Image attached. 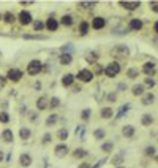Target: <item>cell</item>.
I'll list each match as a JSON object with an SVG mask.
<instances>
[{"label": "cell", "mask_w": 158, "mask_h": 168, "mask_svg": "<svg viewBox=\"0 0 158 168\" xmlns=\"http://www.w3.org/2000/svg\"><path fill=\"white\" fill-rule=\"evenodd\" d=\"M41 72H43V64L40 62L38 59L29 62V65H27V73L30 76H36L38 73H41Z\"/></svg>", "instance_id": "1"}, {"label": "cell", "mask_w": 158, "mask_h": 168, "mask_svg": "<svg viewBox=\"0 0 158 168\" xmlns=\"http://www.w3.org/2000/svg\"><path fill=\"white\" fill-rule=\"evenodd\" d=\"M118 73H120V64L118 62H111L109 65L104 67V75L108 78H115Z\"/></svg>", "instance_id": "2"}, {"label": "cell", "mask_w": 158, "mask_h": 168, "mask_svg": "<svg viewBox=\"0 0 158 168\" xmlns=\"http://www.w3.org/2000/svg\"><path fill=\"white\" fill-rule=\"evenodd\" d=\"M76 79L82 81V82H90L94 79V72H90L87 68H82V70H79V73L76 75Z\"/></svg>", "instance_id": "3"}, {"label": "cell", "mask_w": 158, "mask_h": 168, "mask_svg": "<svg viewBox=\"0 0 158 168\" xmlns=\"http://www.w3.org/2000/svg\"><path fill=\"white\" fill-rule=\"evenodd\" d=\"M6 79H10L13 82H18V81L22 79V72L19 68H10L8 73H6Z\"/></svg>", "instance_id": "4"}, {"label": "cell", "mask_w": 158, "mask_h": 168, "mask_svg": "<svg viewBox=\"0 0 158 168\" xmlns=\"http://www.w3.org/2000/svg\"><path fill=\"white\" fill-rule=\"evenodd\" d=\"M18 19H19V22H21L22 25H29V24H32V15H30L29 11H25V10H22V11L19 13Z\"/></svg>", "instance_id": "5"}, {"label": "cell", "mask_w": 158, "mask_h": 168, "mask_svg": "<svg viewBox=\"0 0 158 168\" xmlns=\"http://www.w3.org/2000/svg\"><path fill=\"white\" fill-rule=\"evenodd\" d=\"M141 72L146 73V75H155L156 73V65H155V62H146V64L142 65Z\"/></svg>", "instance_id": "6"}, {"label": "cell", "mask_w": 158, "mask_h": 168, "mask_svg": "<svg viewBox=\"0 0 158 168\" xmlns=\"http://www.w3.org/2000/svg\"><path fill=\"white\" fill-rule=\"evenodd\" d=\"M44 27L49 30V32H56L57 29H59V21L56 19V18H49L48 21H46V24H44Z\"/></svg>", "instance_id": "7"}, {"label": "cell", "mask_w": 158, "mask_h": 168, "mask_svg": "<svg viewBox=\"0 0 158 168\" xmlns=\"http://www.w3.org/2000/svg\"><path fill=\"white\" fill-rule=\"evenodd\" d=\"M54 152H56L57 157H65V156H67V154L70 152V149H68L67 144H57L56 149H54Z\"/></svg>", "instance_id": "8"}, {"label": "cell", "mask_w": 158, "mask_h": 168, "mask_svg": "<svg viewBox=\"0 0 158 168\" xmlns=\"http://www.w3.org/2000/svg\"><path fill=\"white\" fill-rule=\"evenodd\" d=\"M118 5L123 7L128 11H133V10H136V8L141 7V2H118Z\"/></svg>", "instance_id": "9"}, {"label": "cell", "mask_w": 158, "mask_h": 168, "mask_svg": "<svg viewBox=\"0 0 158 168\" xmlns=\"http://www.w3.org/2000/svg\"><path fill=\"white\" fill-rule=\"evenodd\" d=\"M104 25H106V19L104 18H95L94 21H92V27H94L95 30H101Z\"/></svg>", "instance_id": "10"}, {"label": "cell", "mask_w": 158, "mask_h": 168, "mask_svg": "<svg viewBox=\"0 0 158 168\" xmlns=\"http://www.w3.org/2000/svg\"><path fill=\"white\" fill-rule=\"evenodd\" d=\"M112 54H114V55H118V54H120V55H123V57H127V55L130 54V49H128L125 45H120V46H117L115 49H112Z\"/></svg>", "instance_id": "11"}, {"label": "cell", "mask_w": 158, "mask_h": 168, "mask_svg": "<svg viewBox=\"0 0 158 168\" xmlns=\"http://www.w3.org/2000/svg\"><path fill=\"white\" fill-rule=\"evenodd\" d=\"M2 139H3L5 143H13V141H15V135H13V130L5 129V130L2 132Z\"/></svg>", "instance_id": "12"}, {"label": "cell", "mask_w": 158, "mask_h": 168, "mask_svg": "<svg viewBox=\"0 0 158 168\" xmlns=\"http://www.w3.org/2000/svg\"><path fill=\"white\" fill-rule=\"evenodd\" d=\"M48 103H49V99H48L46 95H43V97H40V99L36 100V108L40 111H43V109L48 108Z\"/></svg>", "instance_id": "13"}, {"label": "cell", "mask_w": 158, "mask_h": 168, "mask_svg": "<svg viewBox=\"0 0 158 168\" xmlns=\"http://www.w3.org/2000/svg\"><path fill=\"white\" fill-rule=\"evenodd\" d=\"M100 116H101L103 119H111V117L114 116V109H112V108H109V106L101 108V109H100Z\"/></svg>", "instance_id": "14"}, {"label": "cell", "mask_w": 158, "mask_h": 168, "mask_svg": "<svg viewBox=\"0 0 158 168\" xmlns=\"http://www.w3.org/2000/svg\"><path fill=\"white\" fill-rule=\"evenodd\" d=\"M19 163L22 166H30L32 165V157H30V154H21V157H19Z\"/></svg>", "instance_id": "15"}, {"label": "cell", "mask_w": 158, "mask_h": 168, "mask_svg": "<svg viewBox=\"0 0 158 168\" xmlns=\"http://www.w3.org/2000/svg\"><path fill=\"white\" fill-rule=\"evenodd\" d=\"M128 29L130 30H141L142 29V21L141 19H131L128 24Z\"/></svg>", "instance_id": "16"}, {"label": "cell", "mask_w": 158, "mask_h": 168, "mask_svg": "<svg viewBox=\"0 0 158 168\" xmlns=\"http://www.w3.org/2000/svg\"><path fill=\"white\" fill-rule=\"evenodd\" d=\"M71 62H73V55L70 52H62V55H60V64L62 65H70Z\"/></svg>", "instance_id": "17"}, {"label": "cell", "mask_w": 158, "mask_h": 168, "mask_svg": "<svg viewBox=\"0 0 158 168\" xmlns=\"http://www.w3.org/2000/svg\"><path fill=\"white\" fill-rule=\"evenodd\" d=\"M87 151L85 149H82V148H76L74 151H73V157L74 159H84V157H87Z\"/></svg>", "instance_id": "18"}, {"label": "cell", "mask_w": 158, "mask_h": 168, "mask_svg": "<svg viewBox=\"0 0 158 168\" xmlns=\"http://www.w3.org/2000/svg\"><path fill=\"white\" fill-rule=\"evenodd\" d=\"M74 82V75H71V73H68V75H65L63 78H62V84L65 87H70L71 84Z\"/></svg>", "instance_id": "19"}, {"label": "cell", "mask_w": 158, "mask_h": 168, "mask_svg": "<svg viewBox=\"0 0 158 168\" xmlns=\"http://www.w3.org/2000/svg\"><path fill=\"white\" fill-rule=\"evenodd\" d=\"M122 135L127 136V138H131L135 135V127L133 125H123V129H122Z\"/></svg>", "instance_id": "20"}, {"label": "cell", "mask_w": 158, "mask_h": 168, "mask_svg": "<svg viewBox=\"0 0 158 168\" xmlns=\"http://www.w3.org/2000/svg\"><path fill=\"white\" fill-rule=\"evenodd\" d=\"M153 122H155V117H153L152 114H144L142 119H141V124L146 125V127H147V125H152Z\"/></svg>", "instance_id": "21"}, {"label": "cell", "mask_w": 158, "mask_h": 168, "mask_svg": "<svg viewBox=\"0 0 158 168\" xmlns=\"http://www.w3.org/2000/svg\"><path fill=\"white\" fill-rule=\"evenodd\" d=\"M155 102V95L153 94H144L142 95V105H152Z\"/></svg>", "instance_id": "22"}, {"label": "cell", "mask_w": 158, "mask_h": 168, "mask_svg": "<svg viewBox=\"0 0 158 168\" xmlns=\"http://www.w3.org/2000/svg\"><path fill=\"white\" fill-rule=\"evenodd\" d=\"M2 19L6 22V24H13V22H15L16 21V16L15 15H13V13L11 11H6L5 13V15H2Z\"/></svg>", "instance_id": "23"}, {"label": "cell", "mask_w": 158, "mask_h": 168, "mask_svg": "<svg viewBox=\"0 0 158 168\" xmlns=\"http://www.w3.org/2000/svg\"><path fill=\"white\" fill-rule=\"evenodd\" d=\"M89 29H90V25H89L87 21H82L81 24H79V33H81V35H87Z\"/></svg>", "instance_id": "24"}, {"label": "cell", "mask_w": 158, "mask_h": 168, "mask_svg": "<svg viewBox=\"0 0 158 168\" xmlns=\"http://www.w3.org/2000/svg\"><path fill=\"white\" fill-rule=\"evenodd\" d=\"M128 109H130V103H127V105H122L120 108H118V113L115 114V119H120L125 113H128Z\"/></svg>", "instance_id": "25"}, {"label": "cell", "mask_w": 158, "mask_h": 168, "mask_svg": "<svg viewBox=\"0 0 158 168\" xmlns=\"http://www.w3.org/2000/svg\"><path fill=\"white\" fill-rule=\"evenodd\" d=\"M30 135H32V130H30V129H27V127H22V129L19 130V136H21L22 139H29V138H30Z\"/></svg>", "instance_id": "26"}, {"label": "cell", "mask_w": 158, "mask_h": 168, "mask_svg": "<svg viewBox=\"0 0 158 168\" xmlns=\"http://www.w3.org/2000/svg\"><path fill=\"white\" fill-rule=\"evenodd\" d=\"M60 24H63L65 27H70V25H73V18L70 15H65V16H62Z\"/></svg>", "instance_id": "27"}, {"label": "cell", "mask_w": 158, "mask_h": 168, "mask_svg": "<svg viewBox=\"0 0 158 168\" xmlns=\"http://www.w3.org/2000/svg\"><path fill=\"white\" fill-rule=\"evenodd\" d=\"M139 73H141V72H139L138 68H130L128 72H127V76H128L130 79H136V78L139 76Z\"/></svg>", "instance_id": "28"}, {"label": "cell", "mask_w": 158, "mask_h": 168, "mask_svg": "<svg viewBox=\"0 0 158 168\" xmlns=\"http://www.w3.org/2000/svg\"><path fill=\"white\" fill-rule=\"evenodd\" d=\"M57 121H59V116H57V114H51V116H48V119H46V125H48V127H51V125H56Z\"/></svg>", "instance_id": "29"}, {"label": "cell", "mask_w": 158, "mask_h": 168, "mask_svg": "<svg viewBox=\"0 0 158 168\" xmlns=\"http://www.w3.org/2000/svg\"><path fill=\"white\" fill-rule=\"evenodd\" d=\"M60 105V99L59 97H52V99L49 100V103H48V106L51 108V109H54V108H57Z\"/></svg>", "instance_id": "30"}, {"label": "cell", "mask_w": 158, "mask_h": 168, "mask_svg": "<svg viewBox=\"0 0 158 168\" xmlns=\"http://www.w3.org/2000/svg\"><path fill=\"white\" fill-rule=\"evenodd\" d=\"M97 59H98V54H97V52H89V54L85 55V60H87L89 64H95Z\"/></svg>", "instance_id": "31"}, {"label": "cell", "mask_w": 158, "mask_h": 168, "mask_svg": "<svg viewBox=\"0 0 158 168\" xmlns=\"http://www.w3.org/2000/svg\"><path fill=\"white\" fill-rule=\"evenodd\" d=\"M133 94H135L136 97L144 95V86H142V84H136V86L133 87Z\"/></svg>", "instance_id": "32"}, {"label": "cell", "mask_w": 158, "mask_h": 168, "mask_svg": "<svg viewBox=\"0 0 158 168\" xmlns=\"http://www.w3.org/2000/svg\"><path fill=\"white\" fill-rule=\"evenodd\" d=\"M90 116H92V109H90V108L82 109V113H81V119H82V121H89Z\"/></svg>", "instance_id": "33"}, {"label": "cell", "mask_w": 158, "mask_h": 168, "mask_svg": "<svg viewBox=\"0 0 158 168\" xmlns=\"http://www.w3.org/2000/svg\"><path fill=\"white\" fill-rule=\"evenodd\" d=\"M57 136H59V139H62V141H63V139H67L68 138V130L67 129H60L57 132Z\"/></svg>", "instance_id": "34"}, {"label": "cell", "mask_w": 158, "mask_h": 168, "mask_svg": "<svg viewBox=\"0 0 158 168\" xmlns=\"http://www.w3.org/2000/svg\"><path fill=\"white\" fill-rule=\"evenodd\" d=\"M142 86H146V87H155L156 86V81L153 78H146V81H144Z\"/></svg>", "instance_id": "35"}, {"label": "cell", "mask_w": 158, "mask_h": 168, "mask_svg": "<svg viewBox=\"0 0 158 168\" xmlns=\"http://www.w3.org/2000/svg\"><path fill=\"white\" fill-rule=\"evenodd\" d=\"M0 122H2V124H8L10 122V114L6 113V111H2V113H0Z\"/></svg>", "instance_id": "36"}, {"label": "cell", "mask_w": 158, "mask_h": 168, "mask_svg": "<svg viewBox=\"0 0 158 168\" xmlns=\"http://www.w3.org/2000/svg\"><path fill=\"white\" fill-rule=\"evenodd\" d=\"M94 136H95L97 139H101V138H104V136H106V132H104L103 129H97V130L94 132Z\"/></svg>", "instance_id": "37"}, {"label": "cell", "mask_w": 158, "mask_h": 168, "mask_svg": "<svg viewBox=\"0 0 158 168\" xmlns=\"http://www.w3.org/2000/svg\"><path fill=\"white\" fill-rule=\"evenodd\" d=\"M144 152H146V156H149V157H155V154H156V149H155V146H147L146 148V151H144Z\"/></svg>", "instance_id": "38"}, {"label": "cell", "mask_w": 158, "mask_h": 168, "mask_svg": "<svg viewBox=\"0 0 158 168\" xmlns=\"http://www.w3.org/2000/svg\"><path fill=\"white\" fill-rule=\"evenodd\" d=\"M112 148H114V143H111V141H108V143L101 144V149H103L104 152H111V151H112Z\"/></svg>", "instance_id": "39"}, {"label": "cell", "mask_w": 158, "mask_h": 168, "mask_svg": "<svg viewBox=\"0 0 158 168\" xmlns=\"http://www.w3.org/2000/svg\"><path fill=\"white\" fill-rule=\"evenodd\" d=\"M112 163L114 165H122L123 163V154H118V156H115L112 159Z\"/></svg>", "instance_id": "40"}, {"label": "cell", "mask_w": 158, "mask_h": 168, "mask_svg": "<svg viewBox=\"0 0 158 168\" xmlns=\"http://www.w3.org/2000/svg\"><path fill=\"white\" fill-rule=\"evenodd\" d=\"M33 29L38 32V30H43L44 29V22L43 21H36V22H33Z\"/></svg>", "instance_id": "41"}, {"label": "cell", "mask_w": 158, "mask_h": 168, "mask_svg": "<svg viewBox=\"0 0 158 168\" xmlns=\"http://www.w3.org/2000/svg\"><path fill=\"white\" fill-rule=\"evenodd\" d=\"M24 40H46V37H41V35H24Z\"/></svg>", "instance_id": "42"}, {"label": "cell", "mask_w": 158, "mask_h": 168, "mask_svg": "<svg viewBox=\"0 0 158 168\" xmlns=\"http://www.w3.org/2000/svg\"><path fill=\"white\" fill-rule=\"evenodd\" d=\"M51 141H52L51 133H44V136H43V139H41V143H43V144H48V143H51Z\"/></svg>", "instance_id": "43"}, {"label": "cell", "mask_w": 158, "mask_h": 168, "mask_svg": "<svg viewBox=\"0 0 158 168\" xmlns=\"http://www.w3.org/2000/svg\"><path fill=\"white\" fill-rule=\"evenodd\" d=\"M97 2H79V7H95Z\"/></svg>", "instance_id": "44"}, {"label": "cell", "mask_w": 158, "mask_h": 168, "mask_svg": "<svg viewBox=\"0 0 158 168\" xmlns=\"http://www.w3.org/2000/svg\"><path fill=\"white\" fill-rule=\"evenodd\" d=\"M115 100H117V95H115L114 92L108 94V102H111V103H112V102H115Z\"/></svg>", "instance_id": "45"}, {"label": "cell", "mask_w": 158, "mask_h": 168, "mask_svg": "<svg viewBox=\"0 0 158 168\" xmlns=\"http://www.w3.org/2000/svg\"><path fill=\"white\" fill-rule=\"evenodd\" d=\"M103 73H104V67L98 65V67H97V75H103Z\"/></svg>", "instance_id": "46"}, {"label": "cell", "mask_w": 158, "mask_h": 168, "mask_svg": "<svg viewBox=\"0 0 158 168\" xmlns=\"http://www.w3.org/2000/svg\"><path fill=\"white\" fill-rule=\"evenodd\" d=\"M150 8H152V11H158V8H156V2H150Z\"/></svg>", "instance_id": "47"}, {"label": "cell", "mask_w": 158, "mask_h": 168, "mask_svg": "<svg viewBox=\"0 0 158 168\" xmlns=\"http://www.w3.org/2000/svg\"><path fill=\"white\" fill-rule=\"evenodd\" d=\"M5 81H6V78H5V76H0V87L5 86Z\"/></svg>", "instance_id": "48"}, {"label": "cell", "mask_w": 158, "mask_h": 168, "mask_svg": "<svg viewBox=\"0 0 158 168\" xmlns=\"http://www.w3.org/2000/svg\"><path fill=\"white\" fill-rule=\"evenodd\" d=\"M79 168H92L87 162H84V163H81V165H79Z\"/></svg>", "instance_id": "49"}, {"label": "cell", "mask_w": 158, "mask_h": 168, "mask_svg": "<svg viewBox=\"0 0 158 168\" xmlns=\"http://www.w3.org/2000/svg\"><path fill=\"white\" fill-rule=\"evenodd\" d=\"M35 89H36V91L41 89V82H40V81H38V82H35Z\"/></svg>", "instance_id": "50"}, {"label": "cell", "mask_w": 158, "mask_h": 168, "mask_svg": "<svg viewBox=\"0 0 158 168\" xmlns=\"http://www.w3.org/2000/svg\"><path fill=\"white\" fill-rule=\"evenodd\" d=\"M153 30H155V33L158 32V22H155V24H153Z\"/></svg>", "instance_id": "51"}, {"label": "cell", "mask_w": 158, "mask_h": 168, "mask_svg": "<svg viewBox=\"0 0 158 168\" xmlns=\"http://www.w3.org/2000/svg\"><path fill=\"white\" fill-rule=\"evenodd\" d=\"M32 3H33V2H21V5H24V7H25V5H32Z\"/></svg>", "instance_id": "52"}, {"label": "cell", "mask_w": 158, "mask_h": 168, "mask_svg": "<svg viewBox=\"0 0 158 168\" xmlns=\"http://www.w3.org/2000/svg\"><path fill=\"white\" fill-rule=\"evenodd\" d=\"M2 160H3V152L0 151V162H2Z\"/></svg>", "instance_id": "53"}, {"label": "cell", "mask_w": 158, "mask_h": 168, "mask_svg": "<svg viewBox=\"0 0 158 168\" xmlns=\"http://www.w3.org/2000/svg\"><path fill=\"white\" fill-rule=\"evenodd\" d=\"M115 168H123V166H115Z\"/></svg>", "instance_id": "54"}, {"label": "cell", "mask_w": 158, "mask_h": 168, "mask_svg": "<svg viewBox=\"0 0 158 168\" xmlns=\"http://www.w3.org/2000/svg\"><path fill=\"white\" fill-rule=\"evenodd\" d=\"M0 19H2V15H0Z\"/></svg>", "instance_id": "55"}]
</instances>
